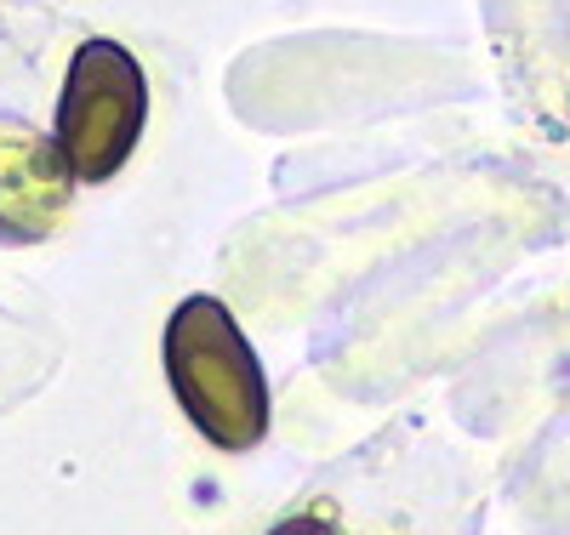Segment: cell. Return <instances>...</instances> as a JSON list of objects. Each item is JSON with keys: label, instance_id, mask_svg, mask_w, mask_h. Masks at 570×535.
I'll return each mask as SVG.
<instances>
[{"label": "cell", "instance_id": "1", "mask_svg": "<svg viewBox=\"0 0 570 535\" xmlns=\"http://www.w3.org/2000/svg\"><path fill=\"white\" fill-rule=\"evenodd\" d=\"M166 382L183 416L217 450H257L268 433V376L240 319L217 297H183L166 319Z\"/></svg>", "mask_w": 570, "mask_h": 535}, {"label": "cell", "instance_id": "2", "mask_svg": "<svg viewBox=\"0 0 570 535\" xmlns=\"http://www.w3.org/2000/svg\"><path fill=\"white\" fill-rule=\"evenodd\" d=\"M149 126V80L142 63L120 40L91 34L75 46L58 120H52V149L63 155L75 182H109L137 155V137Z\"/></svg>", "mask_w": 570, "mask_h": 535}, {"label": "cell", "instance_id": "3", "mask_svg": "<svg viewBox=\"0 0 570 535\" xmlns=\"http://www.w3.org/2000/svg\"><path fill=\"white\" fill-rule=\"evenodd\" d=\"M75 177L52 137H40L23 120H0V239L7 246H35L52 239L75 206Z\"/></svg>", "mask_w": 570, "mask_h": 535}, {"label": "cell", "instance_id": "4", "mask_svg": "<svg viewBox=\"0 0 570 535\" xmlns=\"http://www.w3.org/2000/svg\"><path fill=\"white\" fill-rule=\"evenodd\" d=\"M268 535H337V524H331L325 513H292V518H279Z\"/></svg>", "mask_w": 570, "mask_h": 535}]
</instances>
